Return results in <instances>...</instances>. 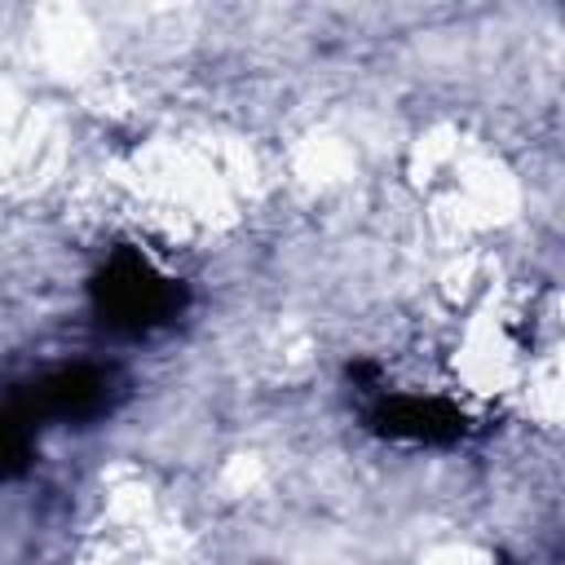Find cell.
<instances>
[{
  "instance_id": "6da1fadb",
  "label": "cell",
  "mask_w": 565,
  "mask_h": 565,
  "mask_svg": "<svg viewBox=\"0 0 565 565\" xmlns=\"http://www.w3.org/2000/svg\"><path fill=\"white\" fill-rule=\"evenodd\" d=\"M97 300H102L106 322L128 327V331H141V327L163 322L177 309V287L163 274H154L141 256H119L102 274Z\"/></svg>"
}]
</instances>
